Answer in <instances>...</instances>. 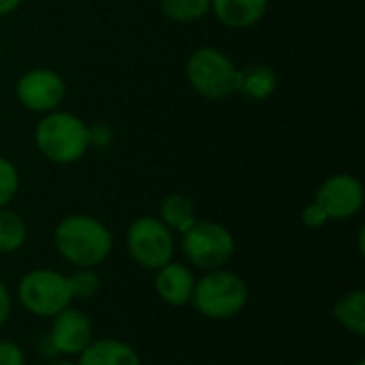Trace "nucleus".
<instances>
[{
    "label": "nucleus",
    "instance_id": "obj_1",
    "mask_svg": "<svg viewBox=\"0 0 365 365\" xmlns=\"http://www.w3.org/2000/svg\"><path fill=\"white\" fill-rule=\"evenodd\" d=\"M34 145L43 158L56 165H73L90 148L86 122L71 111H49L34 128Z\"/></svg>",
    "mask_w": 365,
    "mask_h": 365
},
{
    "label": "nucleus",
    "instance_id": "obj_2",
    "mask_svg": "<svg viewBox=\"0 0 365 365\" xmlns=\"http://www.w3.org/2000/svg\"><path fill=\"white\" fill-rule=\"evenodd\" d=\"M111 233L92 216H68L56 229L58 252L81 269H90L111 252Z\"/></svg>",
    "mask_w": 365,
    "mask_h": 365
},
{
    "label": "nucleus",
    "instance_id": "obj_3",
    "mask_svg": "<svg viewBox=\"0 0 365 365\" xmlns=\"http://www.w3.org/2000/svg\"><path fill=\"white\" fill-rule=\"evenodd\" d=\"M186 79L199 96L222 101L235 94L237 66L218 47H197L186 60Z\"/></svg>",
    "mask_w": 365,
    "mask_h": 365
},
{
    "label": "nucleus",
    "instance_id": "obj_4",
    "mask_svg": "<svg viewBox=\"0 0 365 365\" xmlns=\"http://www.w3.org/2000/svg\"><path fill=\"white\" fill-rule=\"evenodd\" d=\"M195 308L210 319L235 317L248 299L246 282L231 272H212L192 289Z\"/></svg>",
    "mask_w": 365,
    "mask_h": 365
},
{
    "label": "nucleus",
    "instance_id": "obj_5",
    "mask_svg": "<svg viewBox=\"0 0 365 365\" xmlns=\"http://www.w3.org/2000/svg\"><path fill=\"white\" fill-rule=\"evenodd\" d=\"M182 235V248L188 261L201 269H218L233 257V235L218 222L195 220V225Z\"/></svg>",
    "mask_w": 365,
    "mask_h": 365
},
{
    "label": "nucleus",
    "instance_id": "obj_6",
    "mask_svg": "<svg viewBox=\"0 0 365 365\" xmlns=\"http://www.w3.org/2000/svg\"><path fill=\"white\" fill-rule=\"evenodd\" d=\"M19 302L26 310L38 317H56L73 299L71 282L58 272L38 269L19 282Z\"/></svg>",
    "mask_w": 365,
    "mask_h": 365
},
{
    "label": "nucleus",
    "instance_id": "obj_7",
    "mask_svg": "<svg viewBox=\"0 0 365 365\" xmlns=\"http://www.w3.org/2000/svg\"><path fill=\"white\" fill-rule=\"evenodd\" d=\"M126 246L133 259L148 269H160L173 257L171 231L160 222V218H152V216L137 218L130 225L126 235Z\"/></svg>",
    "mask_w": 365,
    "mask_h": 365
},
{
    "label": "nucleus",
    "instance_id": "obj_8",
    "mask_svg": "<svg viewBox=\"0 0 365 365\" xmlns=\"http://www.w3.org/2000/svg\"><path fill=\"white\" fill-rule=\"evenodd\" d=\"M15 96L19 105L32 113H49L60 109L66 96V83L53 68L36 66L26 71L15 83Z\"/></svg>",
    "mask_w": 365,
    "mask_h": 365
},
{
    "label": "nucleus",
    "instance_id": "obj_9",
    "mask_svg": "<svg viewBox=\"0 0 365 365\" xmlns=\"http://www.w3.org/2000/svg\"><path fill=\"white\" fill-rule=\"evenodd\" d=\"M314 203L327 220L353 218L364 207V186L355 175L336 173L319 186Z\"/></svg>",
    "mask_w": 365,
    "mask_h": 365
},
{
    "label": "nucleus",
    "instance_id": "obj_10",
    "mask_svg": "<svg viewBox=\"0 0 365 365\" xmlns=\"http://www.w3.org/2000/svg\"><path fill=\"white\" fill-rule=\"evenodd\" d=\"M92 342V325L81 310H62L56 314L51 327V344L66 355L81 353Z\"/></svg>",
    "mask_w": 365,
    "mask_h": 365
},
{
    "label": "nucleus",
    "instance_id": "obj_11",
    "mask_svg": "<svg viewBox=\"0 0 365 365\" xmlns=\"http://www.w3.org/2000/svg\"><path fill=\"white\" fill-rule=\"evenodd\" d=\"M269 0H212L214 17L233 30H244L259 24L267 13Z\"/></svg>",
    "mask_w": 365,
    "mask_h": 365
},
{
    "label": "nucleus",
    "instance_id": "obj_12",
    "mask_svg": "<svg viewBox=\"0 0 365 365\" xmlns=\"http://www.w3.org/2000/svg\"><path fill=\"white\" fill-rule=\"evenodd\" d=\"M192 289H195V280H192L190 269L171 261L160 267L156 276V291L167 304L171 306L188 304L192 297Z\"/></svg>",
    "mask_w": 365,
    "mask_h": 365
},
{
    "label": "nucleus",
    "instance_id": "obj_13",
    "mask_svg": "<svg viewBox=\"0 0 365 365\" xmlns=\"http://www.w3.org/2000/svg\"><path fill=\"white\" fill-rule=\"evenodd\" d=\"M278 90V73L267 64H250L237 68L235 92L250 101H267Z\"/></svg>",
    "mask_w": 365,
    "mask_h": 365
},
{
    "label": "nucleus",
    "instance_id": "obj_14",
    "mask_svg": "<svg viewBox=\"0 0 365 365\" xmlns=\"http://www.w3.org/2000/svg\"><path fill=\"white\" fill-rule=\"evenodd\" d=\"M79 365H139L135 351L115 340H98L90 342L81 351Z\"/></svg>",
    "mask_w": 365,
    "mask_h": 365
},
{
    "label": "nucleus",
    "instance_id": "obj_15",
    "mask_svg": "<svg viewBox=\"0 0 365 365\" xmlns=\"http://www.w3.org/2000/svg\"><path fill=\"white\" fill-rule=\"evenodd\" d=\"M195 205L184 195H167L160 201V222L169 231H188L195 225Z\"/></svg>",
    "mask_w": 365,
    "mask_h": 365
},
{
    "label": "nucleus",
    "instance_id": "obj_16",
    "mask_svg": "<svg viewBox=\"0 0 365 365\" xmlns=\"http://www.w3.org/2000/svg\"><path fill=\"white\" fill-rule=\"evenodd\" d=\"M334 317L355 336H365V293L353 291L334 306Z\"/></svg>",
    "mask_w": 365,
    "mask_h": 365
},
{
    "label": "nucleus",
    "instance_id": "obj_17",
    "mask_svg": "<svg viewBox=\"0 0 365 365\" xmlns=\"http://www.w3.org/2000/svg\"><path fill=\"white\" fill-rule=\"evenodd\" d=\"M212 9V0H160V11L167 19L178 24H192L203 19Z\"/></svg>",
    "mask_w": 365,
    "mask_h": 365
},
{
    "label": "nucleus",
    "instance_id": "obj_18",
    "mask_svg": "<svg viewBox=\"0 0 365 365\" xmlns=\"http://www.w3.org/2000/svg\"><path fill=\"white\" fill-rule=\"evenodd\" d=\"M28 235L26 222L6 207H0V252H15Z\"/></svg>",
    "mask_w": 365,
    "mask_h": 365
},
{
    "label": "nucleus",
    "instance_id": "obj_19",
    "mask_svg": "<svg viewBox=\"0 0 365 365\" xmlns=\"http://www.w3.org/2000/svg\"><path fill=\"white\" fill-rule=\"evenodd\" d=\"M17 188H19L17 167L11 160H6L4 156H0V207H6L11 203Z\"/></svg>",
    "mask_w": 365,
    "mask_h": 365
},
{
    "label": "nucleus",
    "instance_id": "obj_20",
    "mask_svg": "<svg viewBox=\"0 0 365 365\" xmlns=\"http://www.w3.org/2000/svg\"><path fill=\"white\" fill-rule=\"evenodd\" d=\"M68 282H71L73 297H90L98 291V276L88 269L77 272L73 278H68Z\"/></svg>",
    "mask_w": 365,
    "mask_h": 365
},
{
    "label": "nucleus",
    "instance_id": "obj_21",
    "mask_svg": "<svg viewBox=\"0 0 365 365\" xmlns=\"http://www.w3.org/2000/svg\"><path fill=\"white\" fill-rule=\"evenodd\" d=\"M0 365H24V355L13 342L0 340Z\"/></svg>",
    "mask_w": 365,
    "mask_h": 365
},
{
    "label": "nucleus",
    "instance_id": "obj_22",
    "mask_svg": "<svg viewBox=\"0 0 365 365\" xmlns=\"http://www.w3.org/2000/svg\"><path fill=\"white\" fill-rule=\"evenodd\" d=\"M302 218H304L306 227H310V229H319V227H323V225L327 222L325 214L321 212V207H319L317 203H310V205L304 210Z\"/></svg>",
    "mask_w": 365,
    "mask_h": 365
},
{
    "label": "nucleus",
    "instance_id": "obj_23",
    "mask_svg": "<svg viewBox=\"0 0 365 365\" xmlns=\"http://www.w3.org/2000/svg\"><path fill=\"white\" fill-rule=\"evenodd\" d=\"M9 312H11V297H9V291H6V287L0 282V325L6 321Z\"/></svg>",
    "mask_w": 365,
    "mask_h": 365
},
{
    "label": "nucleus",
    "instance_id": "obj_24",
    "mask_svg": "<svg viewBox=\"0 0 365 365\" xmlns=\"http://www.w3.org/2000/svg\"><path fill=\"white\" fill-rule=\"evenodd\" d=\"M21 2H24V0H0V17H4V15L17 11V9L21 6Z\"/></svg>",
    "mask_w": 365,
    "mask_h": 365
},
{
    "label": "nucleus",
    "instance_id": "obj_25",
    "mask_svg": "<svg viewBox=\"0 0 365 365\" xmlns=\"http://www.w3.org/2000/svg\"><path fill=\"white\" fill-rule=\"evenodd\" d=\"M0 58H2V43H0Z\"/></svg>",
    "mask_w": 365,
    "mask_h": 365
},
{
    "label": "nucleus",
    "instance_id": "obj_26",
    "mask_svg": "<svg viewBox=\"0 0 365 365\" xmlns=\"http://www.w3.org/2000/svg\"><path fill=\"white\" fill-rule=\"evenodd\" d=\"M56 365H73V364H56Z\"/></svg>",
    "mask_w": 365,
    "mask_h": 365
},
{
    "label": "nucleus",
    "instance_id": "obj_27",
    "mask_svg": "<svg viewBox=\"0 0 365 365\" xmlns=\"http://www.w3.org/2000/svg\"><path fill=\"white\" fill-rule=\"evenodd\" d=\"M357 365H365V361H359V364H357Z\"/></svg>",
    "mask_w": 365,
    "mask_h": 365
}]
</instances>
